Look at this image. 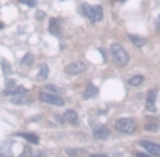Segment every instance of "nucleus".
Listing matches in <instances>:
<instances>
[{"mask_svg":"<svg viewBox=\"0 0 160 157\" xmlns=\"http://www.w3.org/2000/svg\"><path fill=\"white\" fill-rule=\"evenodd\" d=\"M110 52L112 55L114 63L117 64L119 67H124V66H126L128 63L129 56H128L127 52L120 44H117V43L112 44L111 47H110Z\"/></svg>","mask_w":160,"mask_h":157,"instance_id":"nucleus-1","label":"nucleus"},{"mask_svg":"<svg viewBox=\"0 0 160 157\" xmlns=\"http://www.w3.org/2000/svg\"><path fill=\"white\" fill-rule=\"evenodd\" d=\"M115 128L123 133L132 134L136 131V122L132 118H122L115 122Z\"/></svg>","mask_w":160,"mask_h":157,"instance_id":"nucleus-2","label":"nucleus"},{"mask_svg":"<svg viewBox=\"0 0 160 157\" xmlns=\"http://www.w3.org/2000/svg\"><path fill=\"white\" fill-rule=\"evenodd\" d=\"M39 98L41 102L44 103L52 104V105H56V106H64L65 102L61 96H58L56 94H52V93H44L42 92L40 93Z\"/></svg>","mask_w":160,"mask_h":157,"instance_id":"nucleus-3","label":"nucleus"},{"mask_svg":"<svg viewBox=\"0 0 160 157\" xmlns=\"http://www.w3.org/2000/svg\"><path fill=\"white\" fill-rule=\"evenodd\" d=\"M87 69V64L83 61H75L71 62L65 68L66 73L70 74V75H77V74L82 73L83 71H86Z\"/></svg>","mask_w":160,"mask_h":157,"instance_id":"nucleus-4","label":"nucleus"},{"mask_svg":"<svg viewBox=\"0 0 160 157\" xmlns=\"http://www.w3.org/2000/svg\"><path fill=\"white\" fill-rule=\"evenodd\" d=\"M139 145L146 150V151L155 157H160V145L157 143H153L149 141H141Z\"/></svg>","mask_w":160,"mask_h":157,"instance_id":"nucleus-5","label":"nucleus"},{"mask_svg":"<svg viewBox=\"0 0 160 157\" xmlns=\"http://www.w3.org/2000/svg\"><path fill=\"white\" fill-rule=\"evenodd\" d=\"M48 31L52 35L56 36V37H61V21L57 18H52L49 20V27Z\"/></svg>","mask_w":160,"mask_h":157,"instance_id":"nucleus-6","label":"nucleus"},{"mask_svg":"<svg viewBox=\"0 0 160 157\" xmlns=\"http://www.w3.org/2000/svg\"><path fill=\"white\" fill-rule=\"evenodd\" d=\"M157 90H151L148 92L146 98V108L149 111H156V98H157Z\"/></svg>","mask_w":160,"mask_h":157,"instance_id":"nucleus-7","label":"nucleus"},{"mask_svg":"<svg viewBox=\"0 0 160 157\" xmlns=\"http://www.w3.org/2000/svg\"><path fill=\"white\" fill-rule=\"evenodd\" d=\"M110 133H111V131L106 127L99 125L93 130V138L96 140H105V139L109 138Z\"/></svg>","mask_w":160,"mask_h":157,"instance_id":"nucleus-8","label":"nucleus"},{"mask_svg":"<svg viewBox=\"0 0 160 157\" xmlns=\"http://www.w3.org/2000/svg\"><path fill=\"white\" fill-rule=\"evenodd\" d=\"M99 93V88L96 86H94L92 83H88L84 92H83V98L84 100H91L98 95Z\"/></svg>","mask_w":160,"mask_h":157,"instance_id":"nucleus-9","label":"nucleus"},{"mask_svg":"<svg viewBox=\"0 0 160 157\" xmlns=\"http://www.w3.org/2000/svg\"><path fill=\"white\" fill-rule=\"evenodd\" d=\"M12 142L10 141H1L0 142V157H10L12 155L11 151Z\"/></svg>","mask_w":160,"mask_h":157,"instance_id":"nucleus-10","label":"nucleus"},{"mask_svg":"<svg viewBox=\"0 0 160 157\" xmlns=\"http://www.w3.org/2000/svg\"><path fill=\"white\" fill-rule=\"evenodd\" d=\"M28 92L25 87L22 86V85H19V86H14L11 87V88H8L7 91L3 92V95H13V96H18V95H23Z\"/></svg>","mask_w":160,"mask_h":157,"instance_id":"nucleus-11","label":"nucleus"},{"mask_svg":"<svg viewBox=\"0 0 160 157\" xmlns=\"http://www.w3.org/2000/svg\"><path fill=\"white\" fill-rule=\"evenodd\" d=\"M64 118L66 121H68L71 125H78V115L75 110H66L64 114Z\"/></svg>","mask_w":160,"mask_h":157,"instance_id":"nucleus-12","label":"nucleus"},{"mask_svg":"<svg viewBox=\"0 0 160 157\" xmlns=\"http://www.w3.org/2000/svg\"><path fill=\"white\" fill-rule=\"evenodd\" d=\"M103 18V9L102 7L98 4V6H93V13L91 22H99Z\"/></svg>","mask_w":160,"mask_h":157,"instance_id":"nucleus-13","label":"nucleus"},{"mask_svg":"<svg viewBox=\"0 0 160 157\" xmlns=\"http://www.w3.org/2000/svg\"><path fill=\"white\" fill-rule=\"evenodd\" d=\"M48 73H49V69H48L47 64L46 63L41 64V67H40V72H39V74H37L36 79H37L39 81L46 80L48 77Z\"/></svg>","mask_w":160,"mask_h":157,"instance_id":"nucleus-14","label":"nucleus"},{"mask_svg":"<svg viewBox=\"0 0 160 157\" xmlns=\"http://www.w3.org/2000/svg\"><path fill=\"white\" fill-rule=\"evenodd\" d=\"M16 135L18 136H21V138L25 139L26 141H29L30 143H33V144H39V136L33 133H16Z\"/></svg>","mask_w":160,"mask_h":157,"instance_id":"nucleus-15","label":"nucleus"},{"mask_svg":"<svg viewBox=\"0 0 160 157\" xmlns=\"http://www.w3.org/2000/svg\"><path fill=\"white\" fill-rule=\"evenodd\" d=\"M81 12L86 18L91 21L92 19V13H93V6H90L89 3H82L81 6Z\"/></svg>","mask_w":160,"mask_h":157,"instance_id":"nucleus-16","label":"nucleus"},{"mask_svg":"<svg viewBox=\"0 0 160 157\" xmlns=\"http://www.w3.org/2000/svg\"><path fill=\"white\" fill-rule=\"evenodd\" d=\"M128 38L131 39L132 43H133L135 46H137V47H143V46L146 45V39L141 37V36L132 35V34H129V35H128Z\"/></svg>","mask_w":160,"mask_h":157,"instance_id":"nucleus-17","label":"nucleus"},{"mask_svg":"<svg viewBox=\"0 0 160 157\" xmlns=\"http://www.w3.org/2000/svg\"><path fill=\"white\" fill-rule=\"evenodd\" d=\"M30 102H31L30 98H28L26 96H22V95L14 96L11 100V103L16 104V105H25V104H29Z\"/></svg>","mask_w":160,"mask_h":157,"instance_id":"nucleus-18","label":"nucleus"},{"mask_svg":"<svg viewBox=\"0 0 160 157\" xmlns=\"http://www.w3.org/2000/svg\"><path fill=\"white\" fill-rule=\"evenodd\" d=\"M1 68H2V72L4 75H10L12 73V68H11V64L6 61L4 59L1 60Z\"/></svg>","mask_w":160,"mask_h":157,"instance_id":"nucleus-19","label":"nucleus"},{"mask_svg":"<svg viewBox=\"0 0 160 157\" xmlns=\"http://www.w3.org/2000/svg\"><path fill=\"white\" fill-rule=\"evenodd\" d=\"M33 61H34V56H33L31 52H28V54H25V56L22 58L21 64H22V66H31V64L33 63Z\"/></svg>","mask_w":160,"mask_h":157,"instance_id":"nucleus-20","label":"nucleus"},{"mask_svg":"<svg viewBox=\"0 0 160 157\" xmlns=\"http://www.w3.org/2000/svg\"><path fill=\"white\" fill-rule=\"evenodd\" d=\"M143 81H144V77L143 75H135V77H133L131 80L128 81V83L131 84V85H133V86H137Z\"/></svg>","mask_w":160,"mask_h":157,"instance_id":"nucleus-21","label":"nucleus"},{"mask_svg":"<svg viewBox=\"0 0 160 157\" xmlns=\"http://www.w3.org/2000/svg\"><path fill=\"white\" fill-rule=\"evenodd\" d=\"M45 88L46 90H48L49 92H52V94L53 93H56V94H61V93H64L65 91L61 90V88H59V87L55 86V85H52V84H48V85H46L45 86Z\"/></svg>","mask_w":160,"mask_h":157,"instance_id":"nucleus-22","label":"nucleus"},{"mask_svg":"<svg viewBox=\"0 0 160 157\" xmlns=\"http://www.w3.org/2000/svg\"><path fill=\"white\" fill-rule=\"evenodd\" d=\"M145 129L149 132H157L158 131V125L156 122H148L145 125Z\"/></svg>","mask_w":160,"mask_h":157,"instance_id":"nucleus-23","label":"nucleus"},{"mask_svg":"<svg viewBox=\"0 0 160 157\" xmlns=\"http://www.w3.org/2000/svg\"><path fill=\"white\" fill-rule=\"evenodd\" d=\"M20 3H25L30 8H34L37 4V0H18Z\"/></svg>","mask_w":160,"mask_h":157,"instance_id":"nucleus-24","label":"nucleus"},{"mask_svg":"<svg viewBox=\"0 0 160 157\" xmlns=\"http://www.w3.org/2000/svg\"><path fill=\"white\" fill-rule=\"evenodd\" d=\"M32 156V152H31V148L29 146H24V150H23V153L21 154L20 157H31Z\"/></svg>","mask_w":160,"mask_h":157,"instance_id":"nucleus-25","label":"nucleus"},{"mask_svg":"<svg viewBox=\"0 0 160 157\" xmlns=\"http://www.w3.org/2000/svg\"><path fill=\"white\" fill-rule=\"evenodd\" d=\"M45 14L43 11H36V18H37V20H40V21H42V20H44V18H45Z\"/></svg>","mask_w":160,"mask_h":157,"instance_id":"nucleus-26","label":"nucleus"},{"mask_svg":"<svg viewBox=\"0 0 160 157\" xmlns=\"http://www.w3.org/2000/svg\"><path fill=\"white\" fill-rule=\"evenodd\" d=\"M137 157H150V156H149V155H147V154H144V153H138Z\"/></svg>","mask_w":160,"mask_h":157,"instance_id":"nucleus-27","label":"nucleus"},{"mask_svg":"<svg viewBox=\"0 0 160 157\" xmlns=\"http://www.w3.org/2000/svg\"><path fill=\"white\" fill-rule=\"evenodd\" d=\"M35 157H46V155H45V154H44V153H43V152H40L39 154L36 155V156H35Z\"/></svg>","mask_w":160,"mask_h":157,"instance_id":"nucleus-28","label":"nucleus"},{"mask_svg":"<svg viewBox=\"0 0 160 157\" xmlns=\"http://www.w3.org/2000/svg\"><path fill=\"white\" fill-rule=\"evenodd\" d=\"M90 157H108V156H104V155H91Z\"/></svg>","mask_w":160,"mask_h":157,"instance_id":"nucleus-29","label":"nucleus"},{"mask_svg":"<svg viewBox=\"0 0 160 157\" xmlns=\"http://www.w3.org/2000/svg\"><path fill=\"white\" fill-rule=\"evenodd\" d=\"M3 27H4V24L2 22H0V29H2Z\"/></svg>","mask_w":160,"mask_h":157,"instance_id":"nucleus-30","label":"nucleus"},{"mask_svg":"<svg viewBox=\"0 0 160 157\" xmlns=\"http://www.w3.org/2000/svg\"><path fill=\"white\" fill-rule=\"evenodd\" d=\"M156 25H157V29H160V20H159V22L156 23Z\"/></svg>","mask_w":160,"mask_h":157,"instance_id":"nucleus-31","label":"nucleus"},{"mask_svg":"<svg viewBox=\"0 0 160 157\" xmlns=\"http://www.w3.org/2000/svg\"><path fill=\"white\" fill-rule=\"evenodd\" d=\"M119 1H120V2H122V3H123V2H125L126 0H119Z\"/></svg>","mask_w":160,"mask_h":157,"instance_id":"nucleus-32","label":"nucleus"},{"mask_svg":"<svg viewBox=\"0 0 160 157\" xmlns=\"http://www.w3.org/2000/svg\"><path fill=\"white\" fill-rule=\"evenodd\" d=\"M61 1H65V0H61Z\"/></svg>","mask_w":160,"mask_h":157,"instance_id":"nucleus-33","label":"nucleus"},{"mask_svg":"<svg viewBox=\"0 0 160 157\" xmlns=\"http://www.w3.org/2000/svg\"><path fill=\"white\" fill-rule=\"evenodd\" d=\"M159 20H160V15H159Z\"/></svg>","mask_w":160,"mask_h":157,"instance_id":"nucleus-34","label":"nucleus"}]
</instances>
